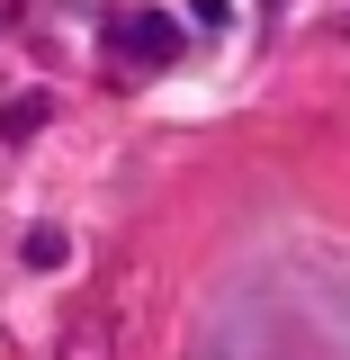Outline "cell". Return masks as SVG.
Returning a JSON list of instances; mask_svg holds the SVG:
<instances>
[{"instance_id": "5", "label": "cell", "mask_w": 350, "mask_h": 360, "mask_svg": "<svg viewBox=\"0 0 350 360\" xmlns=\"http://www.w3.org/2000/svg\"><path fill=\"white\" fill-rule=\"evenodd\" d=\"M189 18H198V27H224V18H234V0H189Z\"/></svg>"}, {"instance_id": "2", "label": "cell", "mask_w": 350, "mask_h": 360, "mask_svg": "<svg viewBox=\"0 0 350 360\" xmlns=\"http://www.w3.org/2000/svg\"><path fill=\"white\" fill-rule=\"evenodd\" d=\"M63 252H72L63 225H27V243H18V262H27V270H63Z\"/></svg>"}, {"instance_id": "4", "label": "cell", "mask_w": 350, "mask_h": 360, "mask_svg": "<svg viewBox=\"0 0 350 360\" xmlns=\"http://www.w3.org/2000/svg\"><path fill=\"white\" fill-rule=\"evenodd\" d=\"M54 360H108V324H99V315H90V324H72Z\"/></svg>"}, {"instance_id": "3", "label": "cell", "mask_w": 350, "mask_h": 360, "mask_svg": "<svg viewBox=\"0 0 350 360\" xmlns=\"http://www.w3.org/2000/svg\"><path fill=\"white\" fill-rule=\"evenodd\" d=\"M45 117H54V99H45V90H18V99H9V117H0V127H9V135H36Z\"/></svg>"}, {"instance_id": "6", "label": "cell", "mask_w": 350, "mask_h": 360, "mask_svg": "<svg viewBox=\"0 0 350 360\" xmlns=\"http://www.w3.org/2000/svg\"><path fill=\"white\" fill-rule=\"evenodd\" d=\"M72 9H99V0H72Z\"/></svg>"}, {"instance_id": "1", "label": "cell", "mask_w": 350, "mask_h": 360, "mask_svg": "<svg viewBox=\"0 0 350 360\" xmlns=\"http://www.w3.org/2000/svg\"><path fill=\"white\" fill-rule=\"evenodd\" d=\"M117 45H126L135 63H171V54H180V18H171V9H135L126 27H117Z\"/></svg>"}]
</instances>
